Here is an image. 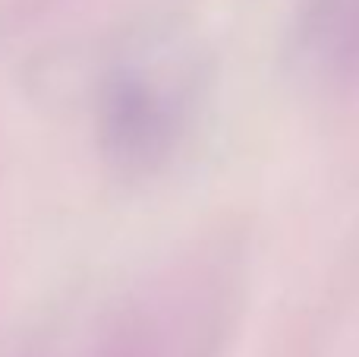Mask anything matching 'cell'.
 <instances>
[{"mask_svg":"<svg viewBox=\"0 0 359 357\" xmlns=\"http://www.w3.org/2000/svg\"><path fill=\"white\" fill-rule=\"evenodd\" d=\"M198 79L189 51L149 44L111 70L98 101V136L107 162L126 177L155 174L183 143Z\"/></svg>","mask_w":359,"mask_h":357,"instance_id":"6da1fadb","label":"cell"},{"mask_svg":"<svg viewBox=\"0 0 359 357\" xmlns=\"http://www.w3.org/2000/svg\"><path fill=\"white\" fill-rule=\"evenodd\" d=\"M309 44L344 70L359 67V0H312Z\"/></svg>","mask_w":359,"mask_h":357,"instance_id":"7a4b0ae2","label":"cell"}]
</instances>
